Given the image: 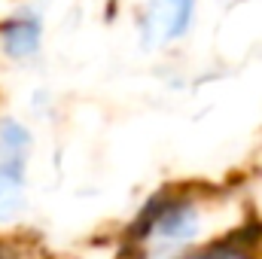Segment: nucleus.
Here are the masks:
<instances>
[{
    "instance_id": "f257e3e1",
    "label": "nucleus",
    "mask_w": 262,
    "mask_h": 259,
    "mask_svg": "<svg viewBox=\"0 0 262 259\" xmlns=\"http://www.w3.org/2000/svg\"><path fill=\"white\" fill-rule=\"evenodd\" d=\"M198 232V210L189 195H180L174 189H162V192L149 195L146 204L137 210V217L128 226V241L143 244L149 238H162V241H192Z\"/></svg>"
},
{
    "instance_id": "f03ea898",
    "label": "nucleus",
    "mask_w": 262,
    "mask_h": 259,
    "mask_svg": "<svg viewBox=\"0 0 262 259\" xmlns=\"http://www.w3.org/2000/svg\"><path fill=\"white\" fill-rule=\"evenodd\" d=\"M198 15V0H143L134 15L143 49H165L183 43Z\"/></svg>"
},
{
    "instance_id": "20e7f679",
    "label": "nucleus",
    "mask_w": 262,
    "mask_h": 259,
    "mask_svg": "<svg viewBox=\"0 0 262 259\" xmlns=\"http://www.w3.org/2000/svg\"><path fill=\"white\" fill-rule=\"evenodd\" d=\"M34 153V131L15 116H0V162L28 168Z\"/></svg>"
},
{
    "instance_id": "7ed1b4c3",
    "label": "nucleus",
    "mask_w": 262,
    "mask_h": 259,
    "mask_svg": "<svg viewBox=\"0 0 262 259\" xmlns=\"http://www.w3.org/2000/svg\"><path fill=\"white\" fill-rule=\"evenodd\" d=\"M46 46V9L34 0L15 3L0 15V55L9 64H31Z\"/></svg>"
},
{
    "instance_id": "39448f33",
    "label": "nucleus",
    "mask_w": 262,
    "mask_h": 259,
    "mask_svg": "<svg viewBox=\"0 0 262 259\" xmlns=\"http://www.w3.org/2000/svg\"><path fill=\"white\" fill-rule=\"evenodd\" d=\"M25 198V168L0 162V223H12L21 217Z\"/></svg>"
}]
</instances>
